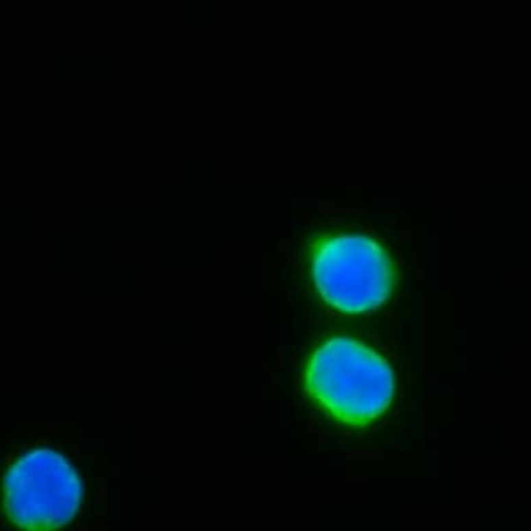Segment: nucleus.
Returning a JSON list of instances; mask_svg holds the SVG:
<instances>
[{"label":"nucleus","mask_w":531,"mask_h":531,"mask_svg":"<svg viewBox=\"0 0 531 531\" xmlns=\"http://www.w3.org/2000/svg\"><path fill=\"white\" fill-rule=\"evenodd\" d=\"M310 272L328 306L345 314L371 312L397 284L393 254L371 235L336 231L314 239Z\"/></svg>","instance_id":"nucleus-2"},{"label":"nucleus","mask_w":531,"mask_h":531,"mask_svg":"<svg viewBox=\"0 0 531 531\" xmlns=\"http://www.w3.org/2000/svg\"><path fill=\"white\" fill-rule=\"evenodd\" d=\"M306 391L332 419L365 428L380 419L397 391L391 363L353 338H332L312 355Z\"/></svg>","instance_id":"nucleus-1"},{"label":"nucleus","mask_w":531,"mask_h":531,"mask_svg":"<svg viewBox=\"0 0 531 531\" xmlns=\"http://www.w3.org/2000/svg\"><path fill=\"white\" fill-rule=\"evenodd\" d=\"M84 486L69 461L52 448H34L13 461L0 482L5 517L23 531H54L77 515Z\"/></svg>","instance_id":"nucleus-3"}]
</instances>
